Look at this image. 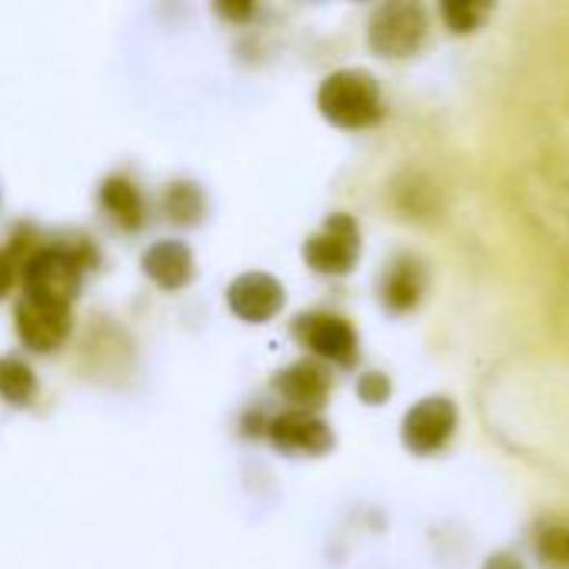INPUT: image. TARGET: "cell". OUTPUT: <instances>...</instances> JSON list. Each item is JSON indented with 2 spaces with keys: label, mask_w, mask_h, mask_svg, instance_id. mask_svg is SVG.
<instances>
[{
  "label": "cell",
  "mask_w": 569,
  "mask_h": 569,
  "mask_svg": "<svg viewBox=\"0 0 569 569\" xmlns=\"http://www.w3.org/2000/svg\"><path fill=\"white\" fill-rule=\"evenodd\" d=\"M290 333L300 347L313 353L320 363H337V367H353L360 357V340L357 330L347 317L330 313V310H307L293 317Z\"/></svg>",
  "instance_id": "cell-3"
},
{
  "label": "cell",
  "mask_w": 569,
  "mask_h": 569,
  "mask_svg": "<svg viewBox=\"0 0 569 569\" xmlns=\"http://www.w3.org/2000/svg\"><path fill=\"white\" fill-rule=\"evenodd\" d=\"M13 327H17L20 343L30 353H57L70 340L73 307L20 293V300L13 307Z\"/></svg>",
  "instance_id": "cell-5"
},
{
  "label": "cell",
  "mask_w": 569,
  "mask_h": 569,
  "mask_svg": "<svg viewBox=\"0 0 569 569\" xmlns=\"http://www.w3.org/2000/svg\"><path fill=\"white\" fill-rule=\"evenodd\" d=\"M357 393L363 403H383L390 397V380L383 373H363L357 383Z\"/></svg>",
  "instance_id": "cell-18"
},
{
  "label": "cell",
  "mask_w": 569,
  "mask_h": 569,
  "mask_svg": "<svg viewBox=\"0 0 569 569\" xmlns=\"http://www.w3.org/2000/svg\"><path fill=\"white\" fill-rule=\"evenodd\" d=\"M97 200H100V210L103 217L123 230V233H137L143 223H147V200H143V190L133 177L127 173H110L100 180V190H97Z\"/></svg>",
  "instance_id": "cell-12"
},
{
  "label": "cell",
  "mask_w": 569,
  "mask_h": 569,
  "mask_svg": "<svg viewBox=\"0 0 569 569\" xmlns=\"http://www.w3.org/2000/svg\"><path fill=\"white\" fill-rule=\"evenodd\" d=\"M273 390L290 403V410H303V413H320L330 400L333 390V373L327 363L307 357L297 360L290 367H283L273 377Z\"/></svg>",
  "instance_id": "cell-9"
},
{
  "label": "cell",
  "mask_w": 569,
  "mask_h": 569,
  "mask_svg": "<svg viewBox=\"0 0 569 569\" xmlns=\"http://www.w3.org/2000/svg\"><path fill=\"white\" fill-rule=\"evenodd\" d=\"M457 430V407L447 397H427L403 420V443L417 457H430L450 443Z\"/></svg>",
  "instance_id": "cell-10"
},
{
  "label": "cell",
  "mask_w": 569,
  "mask_h": 569,
  "mask_svg": "<svg viewBox=\"0 0 569 569\" xmlns=\"http://www.w3.org/2000/svg\"><path fill=\"white\" fill-rule=\"evenodd\" d=\"M97 263H100V253H97V247H93V240L87 233L50 237L20 267L23 297H37V300H53V303L73 307V300L80 297L87 270H93Z\"/></svg>",
  "instance_id": "cell-1"
},
{
  "label": "cell",
  "mask_w": 569,
  "mask_h": 569,
  "mask_svg": "<svg viewBox=\"0 0 569 569\" xmlns=\"http://www.w3.org/2000/svg\"><path fill=\"white\" fill-rule=\"evenodd\" d=\"M13 283H17V267H13V260L7 257V250L0 247V300L13 290Z\"/></svg>",
  "instance_id": "cell-19"
},
{
  "label": "cell",
  "mask_w": 569,
  "mask_h": 569,
  "mask_svg": "<svg viewBox=\"0 0 569 569\" xmlns=\"http://www.w3.org/2000/svg\"><path fill=\"white\" fill-rule=\"evenodd\" d=\"M440 13H443L447 27L453 33H463V30H473L480 23V17L487 13V7L483 3H443Z\"/></svg>",
  "instance_id": "cell-17"
},
{
  "label": "cell",
  "mask_w": 569,
  "mask_h": 569,
  "mask_svg": "<svg viewBox=\"0 0 569 569\" xmlns=\"http://www.w3.org/2000/svg\"><path fill=\"white\" fill-rule=\"evenodd\" d=\"M360 257V227L350 213H330L303 243V260L313 273L347 277Z\"/></svg>",
  "instance_id": "cell-4"
},
{
  "label": "cell",
  "mask_w": 569,
  "mask_h": 569,
  "mask_svg": "<svg viewBox=\"0 0 569 569\" xmlns=\"http://www.w3.org/2000/svg\"><path fill=\"white\" fill-rule=\"evenodd\" d=\"M37 373L33 367L20 357V353H7L0 357V400L17 407V410H27L33 407L37 400Z\"/></svg>",
  "instance_id": "cell-15"
},
{
  "label": "cell",
  "mask_w": 569,
  "mask_h": 569,
  "mask_svg": "<svg viewBox=\"0 0 569 569\" xmlns=\"http://www.w3.org/2000/svg\"><path fill=\"white\" fill-rule=\"evenodd\" d=\"M427 293V270L417 257H393L380 277V300L393 313L413 310Z\"/></svg>",
  "instance_id": "cell-13"
},
{
  "label": "cell",
  "mask_w": 569,
  "mask_h": 569,
  "mask_svg": "<svg viewBox=\"0 0 569 569\" xmlns=\"http://www.w3.org/2000/svg\"><path fill=\"white\" fill-rule=\"evenodd\" d=\"M427 40V13L417 3H383L370 17V47L380 57H413Z\"/></svg>",
  "instance_id": "cell-6"
},
{
  "label": "cell",
  "mask_w": 569,
  "mask_h": 569,
  "mask_svg": "<svg viewBox=\"0 0 569 569\" xmlns=\"http://www.w3.org/2000/svg\"><path fill=\"white\" fill-rule=\"evenodd\" d=\"M140 270H143V277H147L153 287H160V290H167V293H177V290H183V287L193 280V273H197V267H193V250H190L183 240H157V243H150V247L143 250Z\"/></svg>",
  "instance_id": "cell-11"
},
{
  "label": "cell",
  "mask_w": 569,
  "mask_h": 569,
  "mask_svg": "<svg viewBox=\"0 0 569 569\" xmlns=\"http://www.w3.org/2000/svg\"><path fill=\"white\" fill-rule=\"evenodd\" d=\"M483 569H523V563H520V560H513V557H493V560H490Z\"/></svg>",
  "instance_id": "cell-21"
},
{
  "label": "cell",
  "mask_w": 569,
  "mask_h": 569,
  "mask_svg": "<svg viewBox=\"0 0 569 569\" xmlns=\"http://www.w3.org/2000/svg\"><path fill=\"white\" fill-rule=\"evenodd\" d=\"M317 107L320 113L343 130H367L383 117V97L380 83L367 70H333L320 90H317Z\"/></svg>",
  "instance_id": "cell-2"
},
{
  "label": "cell",
  "mask_w": 569,
  "mask_h": 569,
  "mask_svg": "<svg viewBox=\"0 0 569 569\" xmlns=\"http://www.w3.org/2000/svg\"><path fill=\"white\" fill-rule=\"evenodd\" d=\"M283 303H287L283 283L273 273H263V270L240 273L227 287V307L243 323H267L283 310Z\"/></svg>",
  "instance_id": "cell-8"
},
{
  "label": "cell",
  "mask_w": 569,
  "mask_h": 569,
  "mask_svg": "<svg viewBox=\"0 0 569 569\" xmlns=\"http://www.w3.org/2000/svg\"><path fill=\"white\" fill-rule=\"evenodd\" d=\"M160 210L173 227H197L207 217V193L193 180H170L160 193Z\"/></svg>",
  "instance_id": "cell-14"
},
{
  "label": "cell",
  "mask_w": 569,
  "mask_h": 569,
  "mask_svg": "<svg viewBox=\"0 0 569 569\" xmlns=\"http://www.w3.org/2000/svg\"><path fill=\"white\" fill-rule=\"evenodd\" d=\"M537 550L547 563L553 567H569V527H543L540 540H537Z\"/></svg>",
  "instance_id": "cell-16"
},
{
  "label": "cell",
  "mask_w": 569,
  "mask_h": 569,
  "mask_svg": "<svg viewBox=\"0 0 569 569\" xmlns=\"http://www.w3.org/2000/svg\"><path fill=\"white\" fill-rule=\"evenodd\" d=\"M267 440L287 457H323L333 450V430L320 413L283 410L267 423Z\"/></svg>",
  "instance_id": "cell-7"
},
{
  "label": "cell",
  "mask_w": 569,
  "mask_h": 569,
  "mask_svg": "<svg viewBox=\"0 0 569 569\" xmlns=\"http://www.w3.org/2000/svg\"><path fill=\"white\" fill-rule=\"evenodd\" d=\"M217 13L220 17H233V20H247L253 13L250 3H217Z\"/></svg>",
  "instance_id": "cell-20"
}]
</instances>
